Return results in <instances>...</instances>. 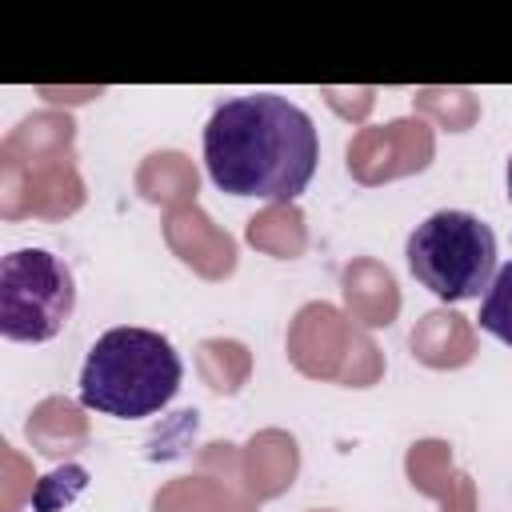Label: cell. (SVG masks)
Wrapping results in <instances>:
<instances>
[{
  "instance_id": "cell-3",
  "label": "cell",
  "mask_w": 512,
  "mask_h": 512,
  "mask_svg": "<svg viewBox=\"0 0 512 512\" xmlns=\"http://www.w3.org/2000/svg\"><path fill=\"white\" fill-rule=\"evenodd\" d=\"M408 272L444 304L476 300L496 276V232L464 208H440L408 232Z\"/></svg>"
},
{
  "instance_id": "cell-6",
  "label": "cell",
  "mask_w": 512,
  "mask_h": 512,
  "mask_svg": "<svg viewBox=\"0 0 512 512\" xmlns=\"http://www.w3.org/2000/svg\"><path fill=\"white\" fill-rule=\"evenodd\" d=\"M508 200H512V156H508Z\"/></svg>"
},
{
  "instance_id": "cell-5",
  "label": "cell",
  "mask_w": 512,
  "mask_h": 512,
  "mask_svg": "<svg viewBox=\"0 0 512 512\" xmlns=\"http://www.w3.org/2000/svg\"><path fill=\"white\" fill-rule=\"evenodd\" d=\"M480 328L512 348V260L496 268V276L480 300Z\"/></svg>"
},
{
  "instance_id": "cell-1",
  "label": "cell",
  "mask_w": 512,
  "mask_h": 512,
  "mask_svg": "<svg viewBox=\"0 0 512 512\" xmlns=\"http://www.w3.org/2000/svg\"><path fill=\"white\" fill-rule=\"evenodd\" d=\"M316 164V124L288 96H232L216 104L204 124V168L208 180L228 196L288 204L312 184Z\"/></svg>"
},
{
  "instance_id": "cell-2",
  "label": "cell",
  "mask_w": 512,
  "mask_h": 512,
  "mask_svg": "<svg viewBox=\"0 0 512 512\" xmlns=\"http://www.w3.org/2000/svg\"><path fill=\"white\" fill-rule=\"evenodd\" d=\"M180 380L184 364L168 336L120 324L88 348L80 368V404L100 416L144 420L172 404Z\"/></svg>"
},
{
  "instance_id": "cell-4",
  "label": "cell",
  "mask_w": 512,
  "mask_h": 512,
  "mask_svg": "<svg viewBox=\"0 0 512 512\" xmlns=\"http://www.w3.org/2000/svg\"><path fill=\"white\" fill-rule=\"evenodd\" d=\"M76 308L72 268L48 248H16L0 260V332L16 344L52 340Z\"/></svg>"
}]
</instances>
